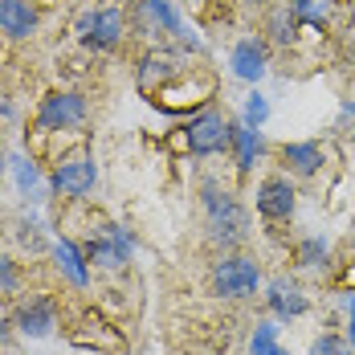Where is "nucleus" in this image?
Here are the masks:
<instances>
[{"label": "nucleus", "mask_w": 355, "mask_h": 355, "mask_svg": "<svg viewBox=\"0 0 355 355\" xmlns=\"http://www.w3.org/2000/svg\"><path fill=\"white\" fill-rule=\"evenodd\" d=\"M200 209H205L209 241L220 245L225 253H229V249H237L249 237V213H245V205H241L229 188L205 184V188H200Z\"/></svg>", "instance_id": "obj_1"}, {"label": "nucleus", "mask_w": 355, "mask_h": 355, "mask_svg": "<svg viewBox=\"0 0 355 355\" xmlns=\"http://www.w3.org/2000/svg\"><path fill=\"white\" fill-rule=\"evenodd\" d=\"M209 282H213V294L229 298V302H245V298H253L261 290V266L253 257H245V253L229 249V253H220L213 261Z\"/></svg>", "instance_id": "obj_2"}, {"label": "nucleus", "mask_w": 355, "mask_h": 355, "mask_svg": "<svg viewBox=\"0 0 355 355\" xmlns=\"http://www.w3.org/2000/svg\"><path fill=\"white\" fill-rule=\"evenodd\" d=\"M209 98H216V78L205 66H184L172 82H164L151 94V103L164 110H192L200 103H209Z\"/></svg>", "instance_id": "obj_3"}, {"label": "nucleus", "mask_w": 355, "mask_h": 355, "mask_svg": "<svg viewBox=\"0 0 355 355\" xmlns=\"http://www.w3.org/2000/svg\"><path fill=\"white\" fill-rule=\"evenodd\" d=\"M180 143L192 155H220L233 147V119L216 107H205L200 114H192L188 127H180Z\"/></svg>", "instance_id": "obj_4"}, {"label": "nucleus", "mask_w": 355, "mask_h": 355, "mask_svg": "<svg viewBox=\"0 0 355 355\" xmlns=\"http://www.w3.org/2000/svg\"><path fill=\"white\" fill-rule=\"evenodd\" d=\"M135 21H139L143 33L172 37L180 45H188V49H200V37L188 33V25L180 21V12H176L172 0H139V4H135Z\"/></svg>", "instance_id": "obj_5"}, {"label": "nucleus", "mask_w": 355, "mask_h": 355, "mask_svg": "<svg viewBox=\"0 0 355 355\" xmlns=\"http://www.w3.org/2000/svg\"><path fill=\"white\" fill-rule=\"evenodd\" d=\"M82 37L90 49H119V41L127 37V12L119 4H103L94 12L82 17Z\"/></svg>", "instance_id": "obj_6"}, {"label": "nucleus", "mask_w": 355, "mask_h": 355, "mask_svg": "<svg viewBox=\"0 0 355 355\" xmlns=\"http://www.w3.org/2000/svg\"><path fill=\"white\" fill-rule=\"evenodd\" d=\"M86 123V98L82 94H73V90H58V94H49L41 110H37V127L41 131H73V127H82Z\"/></svg>", "instance_id": "obj_7"}, {"label": "nucleus", "mask_w": 355, "mask_h": 355, "mask_svg": "<svg viewBox=\"0 0 355 355\" xmlns=\"http://www.w3.org/2000/svg\"><path fill=\"white\" fill-rule=\"evenodd\" d=\"M94 180H98V168H94V159H90L86 151L62 155L58 168H53V188H58L62 196H73V200H82V196L94 188Z\"/></svg>", "instance_id": "obj_8"}, {"label": "nucleus", "mask_w": 355, "mask_h": 355, "mask_svg": "<svg viewBox=\"0 0 355 355\" xmlns=\"http://www.w3.org/2000/svg\"><path fill=\"white\" fill-rule=\"evenodd\" d=\"M294 205H298V192L286 176H266L257 184V216L270 220V225H282L294 216Z\"/></svg>", "instance_id": "obj_9"}, {"label": "nucleus", "mask_w": 355, "mask_h": 355, "mask_svg": "<svg viewBox=\"0 0 355 355\" xmlns=\"http://www.w3.org/2000/svg\"><path fill=\"white\" fill-rule=\"evenodd\" d=\"M12 327L25 331L29 339H45V335L58 327V302H53L49 294H29V298H21L17 311H12Z\"/></svg>", "instance_id": "obj_10"}, {"label": "nucleus", "mask_w": 355, "mask_h": 355, "mask_svg": "<svg viewBox=\"0 0 355 355\" xmlns=\"http://www.w3.org/2000/svg\"><path fill=\"white\" fill-rule=\"evenodd\" d=\"M266 311L274 315L278 322H290V319H302L306 311H311V298H306V290L294 282V278H274V282L266 286Z\"/></svg>", "instance_id": "obj_11"}, {"label": "nucleus", "mask_w": 355, "mask_h": 355, "mask_svg": "<svg viewBox=\"0 0 355 355\" xmlns=\"http://www.w3.org/2000/svg\"><path fill=\"white\" fill-rule=\"evenodd\" d=\"M70 339L78 347H94V352H123V335L119 327H110L103 315L94 311H82V319L70 327Z\"/></svg>", "instance_id": "obj_12"}, {"label": "nucleus", "mask_w": 355, "mask_h": 355, "mask_svg": "<svg viewBox=\"0 0 355 355\" xmlns=\"http://www.w3.org/2000/svg\"><path fill=\"white\" fill-rule=\"evenodd\" d=\"M229 70L241 82H261L266 70H270V45L261 37H241L229 53Z\"/></svg>", "instance_id": "obj_13"}, {"label": "nucleus", "mask_w": 355, "mask_h": 355, "mask_svg": "<svg viewBox=\"0 0 355 355\" xmlns=\"http://www.w3.org/2000/svg\"><path fill=\"white\" fill-rule=\"evenodd\" d=\"M180 70H184L180 53H172V49H151V53L139 62V94L151 98V94H155L164 82H172Z\"/></svg>", "instance_id": "obj_14"}, {"label": "nucleus", "mask_w": 355, "mask_h": 355, "mask_svg": "<svg viewBox=\"0 0 355 355\" xmlns=\"http://www.w3.org/2000/svg\"><path fill=\"white\" fill-rule=\"evenodd\" d=\"M278 155H282V164L294 172V176H315L322 168V143H311V139H302V143H282L278 147Z\"/></svg>", "instance_id": "obj_15"}, {"label": "nucleus", "mask_w": 355, "mask_h": 355, "mask_svg": "<svg viewBox=\"0 0 355 355\" xmlns=\"http://www.w3.org/2000/svg\"><path fill=\"white\" fill-rule=\"evenodd\" d=\"M290 8H294L298 25H302L306 33L322 37L331 25H335V8H339V0H290Z\"/></svg>", "instance_id": "obj_16"}, {"label": "nucleus", "mask_w": 355, "mask_h": 355, "mask_svg": "<svg viewBox=\"0 0 355 355\" xmlns=\"http://www.w3.org/2000/svg\"><path fill=\"white\" fill-rule=\"evenodd\" d=\"M33 29H37V8L29 0H0V33L21 41Z\"/></svg>", "instance_id": "obj_17"}, {"label": "nucleus", "mask_w": 355, "mask_h": 355, "mask_svg": "<svg viewBox=\"0 0 355 355\" xmlns=\"http://www.w3.org/2000/svg\"><path fill=\"white\" fill-rule=\"evenodd\" d=\"M53 257H58L62 274H66L73 286H86V282H90V266H86V253L73 245V241H58V245H53Z\"/></svg>", "instance_id": "obj_18"}, {"label": "nucleus", "mask_w": 355, "mask_h": 355, "mask_svg": "<svg viewBox=\"0 0 355 355\" xmlns=\"http://www.w3.org/2000/svg\"><path fill=\"white\" fill-rule=\"evenodd\" d=\"M249 355H290L282 347V339H278V319H266L253 327V335H249Z\"/></svg>", "instance_id": "obj_19"}, {"label": "nucleus", "mask_w": 355, "mask_h": 355, "mask_svg": "<svg viewBox=\"0 0 355 355\" xmlns=\"http://www.w3.org/2000/svg\"><path fill=\"white\" fill-rule=\"evenodd\" d=\"M233 151H237V168L253 172V164L261 155V135L253 127H233Z\"/></svg>", "instance_id": "obj_20"}, {"label": "nucleus", "mask_w": 355, "mask_h": 355, "mask_svg": "<svg viewBox=\"0 0 355 355\" xmlns=\"http://www.w3.org/2000/svg\"><path fill=\"white\" fill-rule=\"evenodd\" d=\"M327 253H331V249H327L322 237H306V241H298V253H294V257H298L302 270H319V266H327Z\"/></svg>", "instance_id": "obj_21"}, {"label": "nucleus", "mask_w": 355, "mask_h": 355, "mask_svg": "<svg viewBox=\"0 0 355 355\" xmlns=\"http://www.w3.org/2000/svg\"><path fill=\"white\" fill-rule=\"evenodd\" d=\"M306 355H355V347L347 343V335H339V331H322L319 339L311 343V352Z\"/></svg>", "instance_id": "obj_22"}, {"label": "nucleus", "mask_w": 355, "mask_h": 355, "mask_svg": "<svg viewBox=\"0 0 355 355\" xmlns=\"http://www.w3.org/2000/svg\"><path fill=\"white\" fill-rule=\"evenodd\" d=\"M266 119H270V103H266V94H257V90H253V94L245 98V127L257 131Z\"/></svg>", "instance_id": "obj_23"}, {"label": "nucleus", "mask_w": 355, "mask_h": 355, "mask_svg": "<svg viewBox=\"0 0 355 355\" xmlns=\"http://www.w3.org/2000/svg\"><path fill=\"white\" fill-rule=\"evenodd\" d=\"M17 286H21V274H17L12 257H0V294H12Z\"/></svg>", "instance_id": "obj_24"}, {"label": "nucleus", "mask_w": 355, "mask_h": 355, "mask_svg": "<svg viewBox=\"0 0 355 355\" xmlns=\"http://www.w3.org/2000/svg\"><path fill=\"white\" fill-rule=\"evenodd\" d=\"M17 180H21V188H33L37 184V168L29 159H17Z\"/></svg>", "instance_id": "obj_25"}, {"label": "nucleus", "mask_w": 355, "mask_h": 355, "mask_svg": "<svg viewBox=\"0 0 355 355\" xmlns=\"http://www.w3.org/2000/svg\"><path fill=\"white\" fill-rule=\"evenodd\" d=\"M347 343L355 347V302H352V322H347Z\"/></svg>", "instance_id": "obj_26"}, {"label": "nucleus", "mask_w": 355, "mask_h": 355, "mask_svg": "<svg viewBox=\"0 0 355 355\" xmlns=\"http://www.w3.org/2000/svg\"><path fill=\"white\" fill-rule=\"evenodd\" d=\"M4 343H8V319L0 315V347H4Z\"/></svg>", "instance_id": "obj_27"}, {"label": "nucleus", "mask_w": 355, "mask_h": 355, "mask_svg": "<svg viewBox=\"0 0 355 355\" xmlns=\"http://www.w3.org/2000/svg\"><path fill=\"white\" fill-rule=\"evenodd\" d=\"M347 62H352V70H355V41H352V49H347Z\"/></svg>", "instance_id": "obj_28"}, {"label": "nucleus", "mask_w": 355, "mask_h": 355, "mask_svg": "<svg viewBox=\"0 0 355 355\" xmlns=\"http://www.w3.org/2000/svg\"><path fill=\"white\" fill-rule=\"evenodd\" d=\"M241 4H261V0H241Z\"/></svg>", "instance_id": "obj_29"}, {"label": "nucleus", "mask_w": 355, "mask_h": 355, "mask_svg": "<svg viewBox=\"0 0 355 355\" xmlns=\"http://www.w3.org/2000/svg\"><path fill=\"white\" fill-rule=\"evenodd\" d=\"M352 143H355V131H352Z\"/></svg>", "instance_id": "obj_30"}, {"label": "nucleus", "mask_w": 355, "mask_h": 355, "mask_svg": "<svg viewBox=\"0 0 355 355\" xmlns=\"http://www.w3.org/2000/svg\"><path fill=\"white\" fill-rule=\"evenodd\" d=\"M0 172H4V164H0Z\"/></svg>", "instance_id": "obj_31"}, {"label": "nucleus", "mask_w": 355, "mask_h": 355, "mask_svg": "<svg viewBox=\"0 0 355 355\" xmlns=\"http://www.w3.org/2000/svg\"><path fill=\"white\" fill-rule=\"evenodd\" d=\"M352 245H355V237H352Z\"/></svg>", "instance_id": "obj_32"}]
</instances>
